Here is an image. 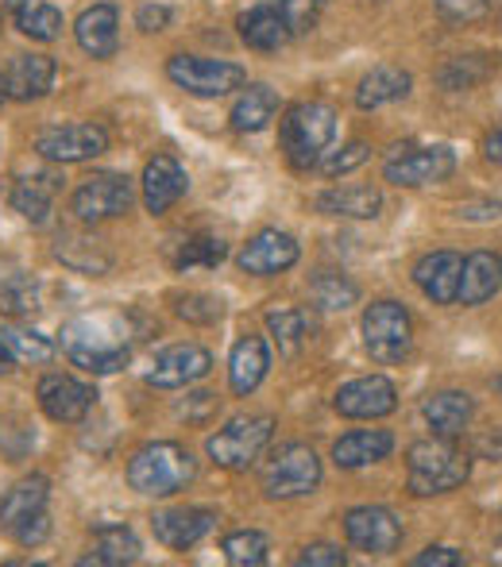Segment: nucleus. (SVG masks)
I'll return each mask as SVG.
<instances>
[{
    "mask_svg": "<svg viewBox=\"0 0 502 567\" xmlns=\"http://www.w3.org/2000/svg\"><path fill=\"white\" fill-rule=\"evenodd\" d=\"M464 564V556L457 553V548H426V553L413 560V567H460Z\"/></svg>",
    "mask_w": 502,
    "mask_h": 567,
    "instance_id": "obj_48",
    "label": "nucleus"
},
{
    "mask_svg": "<svg viewBox=\"0 0 502 567\" xmlns=\"http://www.w3.org/2000/svg\"><path fill=\"white\" fill-rule=\"evenodd\" d=\"M35 398L47 417L59 421V425H78L93 405V390L85 382H78L74 374H47V379H39Z\"/></svg>",
    "mask_w": 502,
    "mask_h": 567,
    "instance_id": "obj_16",
    "label": "nucleus"
},
{
    "mask_svg": "<svg viewBox=\"0 0 502 567\" xmlns=\"http://www.w3.org/2000/svg\"><path fill=\"white\" fill-rule=\"evenodd\" d=\"M151 529H155V540L174 553H186L197 540H205L213 529H217V514L202 506H186V509H163V514L151 517Z\"/></svg>",
    "mask_w": 502,
    "mask_h": 567,
    "instance_id": "obj_18",
    "label": "nucleus"
},
{
    "mask_svg": "<svg viewBox=\"0 0 502 567\" xmlns=\"http://www.w3.org/2000/svg\"><path fill=\"white\" fill-rule=\"evenodd\" d=\"M348 545L371 556H390L402 545V522L387 506H356L345 514Z\"/></svg>",
    "mask_w": 502,
    "mask_h": 567,
    "instance_id": "obj_12",
    "label": "nucleus"
},
{
    "mask_svg": "<svg viewBox=\"0 0 502 567\" xmlns=\"http://www.w3.org/2000/svg\"><path fill=\"white\" fill-rule=\"evenodd\" d=\"M8 97V85H4V74H0V101Z\"/></svg>",
    "mask_w": 502,
    "mask_h": 567,
    "instance_id": "obj_54",
    "label": "nucleus"
},
{
    "mask_svg": "<svg viewBox=\"0 0 502 567\" xmlns=\"http://www.w3.org/2000/svg\"><path fill=\"white\" fill-rule=\"evenodd\" d=\"M502 290V255L495 251H472L460 267V290L457 301L468 309L488 306L491 298Z\"/></svg>",
    "mask_w": 502,
    "mask_h": 567,
    "instance_id": "obj_21",
    "label": "nucleus"
},
{
    "mask_svg": "<svg viewBox=\"0 0 502 567\" xmlns=\"http://www.w3.org/2000/svg\"><path fill=\"white\" fill-rule=\"evenodd\" d=\"M197 475V463L182 444L155 441L143 444L140 452L127 460V483L143 498H171V494L186 491Z\"/></svg>",
    "mask_w": 502,
    "mask_h": 567,
    "instance_id": "obj_3",
    "label": "nucleus"
},
{
    "mask_svg": "<svg viewBox=\"0 0 502 567\" xmlns=\"http://www.w3.org/2000/svg\"><path fill=\"white\" fill-rule=\"evenodd\" d=\"M270 371V351L263 337H244L236 340L233 355H228V382H233V394L248 398L259 390V382Z\"/></svg>",
    "mask_w": 502,
    "mask_h": 567,
    "instance_id": "obj_24",
    "label": "nucleus"
},
{
    "mask_svg": "<svg viewBox=\"0 0 502 567\" xmlns=\"http://www.w3.org/2000/svg\"><path fill=\"white\" fill-rule=\"evenodd\" d=\"M472 478V455L449 441V436H433V441H418L406 452V486L418 498L429 494H449Z\"/></svg>",
    "mask_w": 502,
    "mask_h": 567,
    "instance_id": "obj_2",
    "label": "nucleus"
},
{
    "mask_svg": "<svg viewBox=\"0 0 502 567\" xmlns=\"http://www.w3.org/2000/svg\"><path fill=\"white\" fill-rule=\"evenodd\" d=\"M340 417H352V421H376L387 417V413L398 410V390L390 379L382 374H363V379H352L337 390L332 398Z\"/></svg>",
    "mask_w": 502,
    "mask_h": 567,
    "instance_id": "obj_13",
    "label": "nucleus"
},
{
    "mask_svg": "<svg viewBox=\"0 0 502 567\" xmlns=\"http://www.w3.org/2000/svg\"><path fill=\"white\" fill-rule=\"evenodd\" d=\"M0 337H4L12 359H23V363H47V359L54 355V343L35 329H20V324H12V329H4Z\"/></svg>",
    "mask_w": 502,
    "mask_h": 567,
    "instance_id": "obj_41",
    "label": "nucleus"
},
{
    "mask_svg": "<svg viewBox=\"0 0 502 567\" xmlns=\"http://www.w3.org/2000/svg\"><path fill=\"white\" fill-rule=\"evenodd\" d=\"M475 452H480L483 460H495V463H502V429H499V433L480 436V441H475Z\"/></svg>",
    "mask_w": 502,
    "mask_h": 567,
    "instance_id": "obj_50",
    "label": "nucleus"
},
{
    "mask_svg": "<svg viewBox=\"0 0 502 567\" xmlns=\"http://www.w3.org/2000/svg\"><path fill=\"white\" fill-rule=\"evenodd\" d=\"M35 151L47 163H90L109 151V132L101 124H62L39 135Z\"/></svg>",
    "mask_w": 502,
    "mask_h": 567,
    "instance_id": "obj_11",
    "label": "nucleus"
},
{
    "mask_svg": "<svg viewBox=\"0 0 502 567\" xmlns=\"http://www.w3.org/2000/svg\"><path fill=\"white\" fill-rule=\"evenodd\" d=\"M166 23H171V8L166 4H140V12H135V28L140 31H163Z\"/></svg>",
    "mask_w": 502,
    "mask_h": 567,
    "instance_id": "obj_47",
    "label": "nucleus"
},
{
    "mask_svg": "<svg viewBox=\"0 0 502 567\" xmlns=\"http://www.w3.org/2000/svg\"><path fill=\"white\" fill-rule=\"evenodd\" d=\"M0 309L8 317H31L39 309V282L31 275H0Z\"/></svg>",
    "mask_w": 502,
    "mask_h": 567,
    "instance_id": "obj_38",
    "label": "nucleus"
},
{
    "mask_svg": "<svg viewBox=\"0 0 502 567\" xmlns=\"http://www.w3.org/2000/svg\"><path fill=\"white\" fill-rule=\"evenodd\" d=\"M221 313H225V306L217 298H209V293H186V298H178V317L189 324H213L221 321Z\"/></svg>",
    "mask_w": 502,
    "mask_h": 567,
    "instance_id": "obj_43",
    "label": "nucleus"
},
{
    "mask_svg": "<svg viewBox=\"0 0 502 567\" xmlns=\"http://www.w3.org/2000/svg\"><path fill=\"white\" fill-rule=\"evenodd\" d=\"M186 186H189V178L174 155H155L147 166H143V205H147L151 217L171 213L174 205L182 202Z\"/></svg>",
    "mask_w": 502,
    "mask_h": 567,
    "instance_id": "obj_19",
    "label": "nucleus"
},
{
    "mask_svg": "<svg viewBox=\"0 0 502 567\" xmlns=\"http://www.w3.org/2000/svg\"><path fill=\"white\" fill-rule=\"evenodd\" d=\"M317 486H321V460L309 444H283L263 463V494L267 498H306Z\"/></svg>",
    "mask_w": 502,
    "mask_h": 567,
    "instance_id": "obj_6",
    "label": "nucleus"
},
{
    "mask_svg": "<svg viewBox=\"0 0 502 567\" xmlns=\"http://www.w3.org/2000/svg\"><path fill=\"white\" fill-rule=\"evenodd\" d=\"M382 209V194L376 186H340L325 189L317 197V213H329V217H352V220H371Z\"/></svg>",
    "mask_w": 502,
    "mask_h": 567,
    "instance_id": "obj_30",
    "label": "nucleus"
},
{
    "mask_svg": "<svg viewBox=\"0 0 502 567\" xmlns=\"http://www.w3.org/2000/svg\"><path fill=\"white\" fill-rule=\"evenodd\" d=\"M54 74H59V70H54V59H47V54H20L4 74L8 97H16V101L47 97L54 85Z\"/></svg>",
    "mask_w": 502,
    "mask_h": 567,
    "instance_id": "obj_27",
    "label": "nucleus"
},
{
    "mask_svg": "<svg viewBox=\"0 0 502 567\" xmlns=\"http://www.w3.org/2000/svg\"><path fill=\"white\" fill-rule=\"evenodd\" d=\"M460 267H464V259L457 251H429L413 267V282L433 306H452L460 290Z\"/></svg>",
    "mask_w": 502,
    "mask_h": 567,
    "instance_id": "obj_20",
    "label": "nucleus"
},
{
    "mask_svg": "<svg viewBox=\"0 0 502 567\" xmlns=\"http://www.w3.org/2000/svg\"><path fill=\"white\" fill-rule=\"evenodd\" d=\"M12 533H16V540H20L23 548H39L47 537H51V522H47V514H43V509H39V514H31L28 522L16 525Z\"/></svg>",
    "mask_w": 502,
    "mask_h": 567,
    "instance_id": "obj_45",
    "label": "nucleus"
},
{
    "mask_svg": "<svg viewBox=\"0 0 502 567\" xmlns=\"http://www.w3.org/2000/svg\"><path fill=\"white\" fill-rule=\"evenodd\" d=\"M225 255H228L225 239L194 236V239H186V244H182L178 270H213V267H221V262H225Z\"/></svg>",
    "mask_w": 502,
    "mask_h": 567,
    "instance_id": "obj_40",
    "label": "nucleus"
},
{
    "mask_svg": "<svg viewBox=\"0 0 502 567\" xmlns=\"http://www.w3.org/2000/svg\"><path fill=\"white\" fill-rule=\"evenodd\" d=\"M78 47L93 59H113L121 47V12L113 4H93L74 23Z\"/></svg>",
    "mask_w": 502,
    "mask_h": 567,
    "instance_id": "obj_23",
    "label": "nucleus"
},
{
    "mask_svg": "<svg viewBox=\"0 0 502 567\" xmlns=\"http://www.w3.org/2000/svg\"><path fill=\"white\" fill-rule=\"evenodd\" d=\"M275 436V417L267 413H248V417H233L225 429L205 441V452L217 467L225 471H248L255 460L263 455V449Z\"/></svg>",
    "mask_w": 502,
    "mask_h": 567,
    "instance_id": "obj_5",
    "label": "nucleus"
},
{
    "mask_svg": "<svg viewBox=\"0 0 502 567\" xmlns=\"http://www.w3.org/2000/svg\"><path fill=\"white\" fill-rule=\"evenodd\" d=\"M236 28H240V39L252 51H283L290 39H298L286 0L252 8V12H244L240 20H236Z\"/></svg>",
    "mask_w": 502,
    "mask_h": 567,
    "instance_id": "obj_17",
    "label": "nucleus"
},
{
    "mask_svg": "<svg viewBox=\"0 0 502 567\" xmlns=\"http://www.w3.org/2000/svg\"><path fill=\"white\" fill-rule=\"evenodd\" d=\"M217 410V394H205V390H197V394H189L186 398V405H182V417L186 421H202L205 413H213Z\"/></svg>",
    "mask_w": 502,
    "mask_h": 567,
    "instance_id": "obj_49",
    "label": "nucleus"
},
{
    "mask_svg": "<svg viewBox=\"0 0 502 567\" xmlns=\"http://www.w3.org/2000/svg\"><path fill=\"white\" fill-rule=\"evenodd\" d=\"M499 70V54H457L437 70V85L449 93H464L483 85Z\"/></svg>",
    "mask_w": 502,
    "mask_h": 567,
    "instance_id": "obj_33",
    "label": "nucleus"
},
{
    "mask_svg": "<svg viewBox=\"0 0 502 567\" xmlns=\"http://www.w3.org/2000/svg\"><path fill=\"white\" fill-rule=\"evenodd\" d=\"M298 564L301 567H345L348 556L340 553L337 545H309V548H301Z\"/></svg>",
    "mask_w": 502,
    "mask_h": 567,
    "instance_id": "obj_46",
    "label": "nucleus"
},
{
    "mask_svg": "<svg viewBox=\"0 0 502 567\" xmlns=\"http://www.w3.org/2000/svg\"><path fill=\"white\" fill-rule=\"evenodd\" d=\"M309 298L321 313H345L360 301V286L340 270H317L314 282H309Z\"/></svg>",
    "mask_w": 502,
    "mask_h": 567,
    "instance_id": "obj_35",
    "label": "nucleus"
},
{
    "mask_svg": "<svg viewBox=\"0 0 502 567\" xmlns=\"http://www.w3.org/2000/svg\"><path fill=\"white\" fill-rule=\"evenodd\" d=\"M332 135H337V109L325 101H301V105L286 109L283 124H278V140H283L294 171H309L321 163Z\"/></svg>",
    "mask_w": 502,
    "mask_h": 567,
    "instance_id": "obj_4",
    "label": "nucleus"
},
{
    "mask_svg": "<svg viewBox=\"0 0 502 567\" xmlns=\"http://www.w3.org/2000/svg\"><path fill=\"white\" fill-rule=\"evenodd\" d=\"M368 155H371L368 143H363V140H352L345 151H337V155H332V158H325L321 171L329 174V178H340V174H348V171H356V166L368 163Z\"/></svg>",
    "mask_w": 502,
    "mask_h": 567,
    "instance_id": "obj_44",
    "label": "nucleus"
},
{
    "mask_svg": "<svg viewBox=\"0 0 502 567\" xmlns=\"http://www.w3.org/2000/svg\"><path fill=\"white\" fill-rule=\"evenodd\" d=\"M483 155L491 158V163H499L502 166V127H495V132L483 140Z\"/></svg>",
    "mask_w": 502,
    "mask_h": 567,
    "instance_id": "obj_51",
    "label": "nucleus"
},
{
    "mask_svg": "<svg viewBox=\"0 0 502 567\" xmlns=\"http://www.w3.org/2000/svg\"><path fill=\"white\" fill-rule=\"evenodd\" d=\"M140 560V540L127 525H101L93 533L90 556H82V567H124Z\"/></svg>",
    "mask_w": 502,
    "mask_h": 567,
    "instance_id": "obj_28",
    "label": "nucleus"
},
{
    "mask_svg": "<svg viewBox=\"0 0 502 567\" xmlns=\"http://www.w3.org/2000/svg\"><path fill=\"white\" fill-rule=\"evenodd\" d=\"M363 348L376 363H402L413 351V321L398 301H376L363 313Z\"/></svg>",
    "mask_w": 502,
    "mask_h": 567,
    "instance_id": "obj_7",
    "label": "nucleus"
},
{
    "mask_svg": "<svg viewBox=\"0 0 502 567\" xmlns=\"http://www.w3.org/2000/svg\"><path fill=\"white\" fill-rule=\"evenodd\" d=\"M421 417H426V425L433 429V436L457 441V436L472 425L475 402H472V394H464V390H437V394H429L426 402H421Z\"/></svg>",
    "mask_w": 502,
    "mask_h": 567,
    "instance_id": "obj_22",
    "label": "nucleus"
},
{
    "mask_svg": "<svg viewBox=\"0 0 502 567\" xmlns=\"http://www.w3.org/2000/svg\"><path fill=\"white\" fill-rule=\"evenodd\" d=\"M437 16L449 23H480L491 16V0H433Z\"/></svg>",
    "mask_w": 502,
    "mask_h": 567,
    "instance_id": "obj_42",
    "label": "nucleus"
},
{
    "mask_svg": "<svg viewBox=\"0 0 502 567\" xmlns=\"http://www.w3.org/2000/svg\"><path fill=\"white\" fill-rule=\"evenodd\" d=\"M491 564H502V537L495 540V548H491Z\"/></svg>",
    "mask_w": 502,
    "mask_h": 567,
    "instance_id": "obj_53",
    "label": "nucleus"
},
{
    "mask_svg": "<svg viewBox=\"0 0 502 567\" xmlns=\"http://www.w3.org/2000/svg\"><path fill=\"white\" fill-rule=\"evenodd\" d=\"M452 171H457V155L449 147H395V155L382 166V178L413 189L452 178Z\"/></svg>",
    "mask_w": 502,
    "mask_h": 567,
    "instance_id": "obj_10",
    "label": "nucleus"
},
{
    "mask_svg": "<svg viewBox=\"0 0 502 567\" xmlns=\"http://www.w3.org/2000/svg\"><path fill=\"white\" fill-rule=\"evenodd\" d=\"M495 390H499V394H502V374H499V379H495Z\"/></svg>",
    "mask_w": 502,
    "mask_h": 567,
    "instance_id": "obj_55",
    "label": "nucleus"
},
{
    "mask_svg": "<svg viewBox=\"0 0 502 567\" xmlns=\"http://www.w3.org/2000/svg\"><path fill=\"white\" fill-rule=\"evenodd\" d=\"M8 371H12V351H8L4 337H0V374H8Z\"/></svg>",
    "mask_w": 502,
    "mask_h": 567,
    "instance_id": "obj_52",
    "label": "nucleus"
},
{
    "mask_svg": "<svg viewBox=\"0 0 502 567\" xmlns=\"http://www.w3.org/2000/svg\"><path fill=\"white\" fill-rule=\"evenodd\" d=\"M395 452V436L387 429H356V433L340 436L332 444V463L345 471H356V467H368V463H379Z\"/></svg>",
    "mask_w": 502,
    "mask_h": 567,
    "instance_id": "obj_26",
    "label": "nucleus"
},
{
    "mask_svg": "<svg viewBox=\"0 0 502 567\" xmlns=\"http://www.w3.org/2000/svg\"><path fill=\"white\" fill-rule=\"evenodd\" d=\"M59 189H62V182L54 171L23 174V178L12 186V209L20 213L23 220H31V225H43V220L51 217Z\"/></svg>",
    "mask_w": 502,
    "mask_h": 567,
    "instance_id": "obj_25",
    "label": "nucleus"
},
{
    "mask_svg": "<svg viewBox=\"0 0 502 567\" xmlns=\"http://www.w3.org/2000/svg\"><path fill=\"white\" fill-rule=\"evenodd\" d=\"M166 78L194 97H225L233 90H244V82H248L244 66L225 59H202V54H174L166 62Z\"/></svg>",
    "mask_w": 502,
    "mask_h": 567,
    "instance_id": "obj_8",
    "label": "nucleus"
},
{
    "mask_svg": "<svg viewBox=\"0 0 502 567\" xmlns=\"http://www.w3.org/2000/svg\"><path fill=\"white\" fill-rule=\"evenodd\" d=\"M298 255H301L298 239L286 236V231H278V228H263V231H255L248 244H244V251L236 255V262H240L244 275L270 278V275L290 270L294 262H298Z\"/></svg>",
    "mask_w": 502,
    "mask_h": 567,
    "instance_id": "obj_15",
    "label": "nucleus"
},
{
    "mask_svg": "<svg viewBox=\"0 0 502 567\" xmlns=\"http://www.w3.org/2000/svg\"><path fill=\"white\" fill-rule=\"evenodd\" d=\"M62 348H66L70 363L85 367L93 374H113L124 371L132 359V343H127L124 317H82V321L62 329Z\"/></svg>",
    "mask_w": 502,
    "mask_h": 567,
    "instance_id": "obj_1",
    "label": "nucleus"
},
{
    "mask_svg": "<svg viewBox=\"0 0 502 567\" xmlns=\"http://www.w3.org/2000/svg\"><path fill=\"white\" fill-rule=\"evenodd\" d=\"M135 186L124 174H93L70 197V213H74L82 225H101V220H116L132 209Z\"/></svg>",
    "mask_w": 502,
    "mask_h": 567,
    "instance_id": "obj_9",
    "label": "nucleus"
},
{
    "mask_svg": "<svg viewBox=\"0 0 502 567\" xmlns=\"http://www.w3.org/2000/svg\"><path fill=\"white\" fill-rule=\"evenodd\" d=\"M16 12V28L28 39H39V43H51V39L62 35V12L47 0H12L8 4Z\"/></svg>",
    "mask_w": 502,
    "mask_h": 567,
    "instance_id": "obj_37",
    "label": "nucleus"
},
{
    "mask_svg": "<svg viewBox=\"0 0 502 567\" xmlns=\"http://www.w3.org/2000/svg\"><path fill=\"white\" fill-rule=\"evenodd\" d=\"M410 85H413V78L406 74L402 66H376L360 82V90H356V105H360L363 113H376L382 105H395V101L410 97Z\"/></svg>",
    "mask_w": 502,
    "mask_h": 567,
    "instance_id": "obj_29",
    "label": "nucleus"
},
{
    "mask_svg": "<svg viewBox=\"0 0 502 567\" xmlns=\"http://www.w3.org/2000/svg\"><path fill=\"white\" fill-rule=\"evenodd\" d=\"M54 255L66 267L82 270V275H105V270H113V251L98 236H82V231H62Z\"/></svg>",
    "mask_w": 502,
    "mask_h": 567,
    "instance_id": "obj_31",
    "label": "nucleus"
},
{
    "mask_svg": "<svg viewBox=\"0 0 502 567\" xmlns=\"http://www.w3.org/2000/svg\"><path fill=\"white\" fill-rule=\"evenodd\" d=\"M278 113V93L270 85H248L244 82V93L233 105V127L236 132H263V127L275 120Z\"/></svg>",
    "mask_w": 502,
    "mask_h": 567,
    "instance_id": "obj_34",
    "label": "nucleus"
},
{
    "mask_svg": "<svg viewBox=\"0 0 502 567\" xmlns=\"http://www.w3.org/2000/svg\"><path fill=\"white\" fill-rule=\"evenodd\" d=\"M47 494H51V483L43 475H31L23 483H16L12 491L0 498V529L12 533L20 522H28L31 514L47 509Z\"/></svg>",
    "mask_w": 502,
    "mask_h": 567,
    "instance_id": "obj_32",
    "label": "nucleus"
},
{
    "mask_svg": "<svg viewBox=\"0 0 502 567\" xmlns=\"http://www.w3.org/2000/svg\"><path fill=\"white\" fill-rule=\"evenodd\" d=\"M267 329H270V337H275L283 355H298V351L309 343V337H314V321L294 306L267 309Z\"/></svg>",
    "mask_w": 502,
    "mask_h": 567,
    "instance_id": "obj_36",
    "label": "nucleus"
},
{
    "mask_svg": "<svg viewBox=\"0 0 502 567\" xmlns=\"http://www.w3.org/2000/svg\"><path fill=\"white\" fill-rule=\"evenodd\" d=\"M213 371V355L202 343H174V348L158 351L155 363L147 371V382L158 390H182L189 382L205 379Z\"/></svg>",
    "mask_w": 502,
    "mask_h": 567,
    "instance_id": "obj_14",
    "label": "nucleus"
},
{
    "mask_svg": "<svg viewBox=\"0 0 502 567\" xmlns=\"http://www.w3.org/2000/svg\"><path fill=\"white\" fill-rule=\"evenodd\" d=\"M267 553L270 545L259 529H240L225 537V560L233 567H263L267 564Z\"/></svg>",
    "mask_w": 502,
    "mask_h": 567,
    "instance_id": "obj_39",
    "label": "nucleus"
}]
</instances>
